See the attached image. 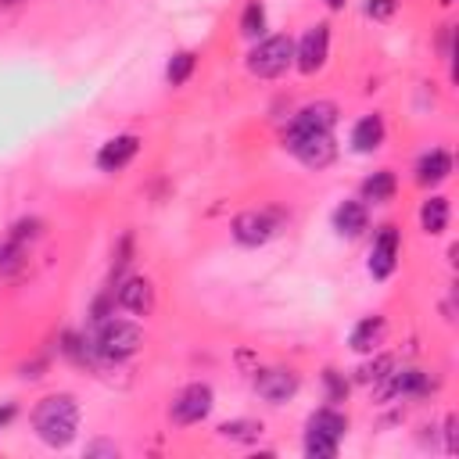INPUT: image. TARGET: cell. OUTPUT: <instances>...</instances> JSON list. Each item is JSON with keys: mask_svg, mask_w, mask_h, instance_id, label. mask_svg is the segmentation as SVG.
<instances>
[{"mask_svg": "<svg viewBox=\"0 0 459 459\" xmlns=\"http://www.w3.org/2000/svg\"><path fill=\"white\" fill-rule=\"evenodd\" d=\"M344 4H348V0H326V7H333V11H341Z\"/></svg>", "mask_w": 459, "mask_h": 459, "instance_id": "f1b7e54d", "label": "cell"}, {"mask_svg": "<svg viewBox=\"0 0 459 459\" xmlns=\"http://www.w3.org/2000/svg\"><path fill=\"white\" fill-rule=\"evenodd\" d=\"M283 147H287L301 165H308V169H326V165L333 161V154H337L333 136L323 133V129H287Z\"/></svg>", "mask_w": 459, "mask_h": 459, "instance_id": "5b68a950", "label": "cell"}, {"mask_svg": "<svg viewBox=\"0 0 459 459\" xmlns=\"http://www.w3.org/2000/svg\"><path fill=\"white\" fill-rule=\"evenodd\" d=\"M420 226L430 237L445 233V226H448V201L445 197H427L423 208H420Z\"/></svg>", "mask_w": 459, "mask_h": 459, "instance_id": "d6986e66", "label": "cell"}, {"mask_svg": "<svg viewBox=\"0 0 459 459\" xmlns=\"http://www.w3.org/2000/svg\"><path fill=\"white\" fill-rule=\"evenodd\" d=\"M391 11H394V0H369L366 4V14L369 18H387Z\"/></svg>", "mask_w": 459, "mask_h": 459, "instance_id": "484cf974", "label": "cell"}, {"mask_svg": "<svg viewBox=\"0 0 459 459\" xmlns=\"http://www.w3.org/2000/svg\"><path fill=\"white\" fill-rule=\"evenodd\" d=\"M384 316H366V319H359L355 326H351V337H348V344H351V351H359V355H369L380 341H384Z\"/></svg>", "mask_w": 459, "mask_h": 459, "instance_id": "9a60e30c", "label": "cell"}, {"mask_svg": "<svg viewBox=\"0 0 459 459\" xmlns=\"http://www.w3.org/2000/svg\"><path fill=\"white\" fill-rule=\"evenodd\" d=\"M219 437H226V441H258L262 423L258 420H230V423L219 427Z\"/></svg>", "mask_w": 459, "mask_h": 459, "instance_id": "44dd1931", "label": "cell"}, {"mask_svg": "<svg viewBox=\"0 0 459 459\" xmlns=\"http://www.w3.org/2000/svg\"><path fill=\"white\" fill-rule=\"evenodd\" d=\"M86 341H90L97 362H122V359H129L143 344V330L136 323H129V319L108 316V319L93 323V333Z\"/></svg>", "mask_w": 459, "mask_h": 459, "instance_id": "7a4b0ae2", "label": "cell"}, {"mask_svg": "<svg viewBox=\"0 0 459 459\" xmlns=\"http://www.w3.org/2000/svg\"><path fill=\"white\" fill-rule=\"evenodd\" d=\"M11 416H14V405L7 402V405H0V427H7L11 423Z\"/></svg>", "mask_w": 459, "mask_h": 459, "instance_id": "83f0119b", "label": "cell"}, {"mask_svg": "<svg viewBox=\"0 0 459 459\" xmlns=\"http://www.w3.org/2000/svg\"><path fill=\"white\" fill-rule=\"evenodd\" d=\"M276 226H280V219L273 212H240L233 219V237L247 247H258L276 233Z\"/></svg>", "mask_w": 459, "mask_h": 459, "instance_id": "30bf717a", "label": "cell"}, {"mask_svg": "<svg viewBox=\"0 0 459 459\" xmlns=\"http://www.w3.org/2000/svg\"><path fill=\"white\" fill-rule=\"evenodd\" d=\"M294 65V39L290 36H265L247 54V72L258 79H276Z\"/></svg>", "mask_w": 459, "mask_h": 459, "instance_id": "277c9868", "label": "cell"}, {"mask_svg": "<svg viewBox=\"0 0 459 459\" xmlns=\"http://www.w3.org/2000/svg\"><path fill=\"white\" fill-rule=\"evenodd\" d=\"M344 434H348V416L344 412H337L333 405L312 412L308 430H305V455L308 459H333Z\"/></svg>", "mask_w": 459, "mask_h": 459, "instance_id": "3957f363", "label": "cell"}, {"mask_svg": "<svg viewBox=\"0 0 459 459\" xmlns=\"http://www.w3.org/2000/svg\"><path fill=\"white\" fill-rule=\"evenodd\" d=\"M398 255H402V237L394 226H380L377 240H373V251H369V276L373 280H387L398 265Z\"/></svg>", "mask_w": 459, "mask_h": 459, "instance_id": "ba28073f", "label": "cell"}, {"mask_svg": "<svg viewBox=\"0 0 459 459\" xmlns=\"http://www.w3.org/2000/svg\"><path fill=\"white\" fill-rule=\"evenodd\" d=\"M373 387H377V398H380V402L423 394V391H427V373H423V369H394V366H391V369L380 377V384H373Z\"/></svg>", "mask_w": 459, "mask_h": 459, "instance_id": "9c48e42d", "label": "cell"}, {"mask_svg": "<svg viewBox=\"0 0 459 459\" xmlns=\"http://www.w3.org/2000/svg\"><path fill=\"white\" fill-rule=\"evenodd\" d=\"M366 222H369V215H366V204L362 201H344L333 212V230L341 237H359L366 230Z\"/></svg>", "mask_w": 459, "mask_h": 459, "instance_id": "e0dca14e", "label": "cell"}, {"mask_svg": "<svg viewBox=\"0 0 459 459\" xmlns=\"http://www.w3.org/2000/svg\"><path fill=\"white\" fill-rule=\"evenodd\" d=\"M323 384H326V402H344V394H348V380H344V373L326 369V373H323Z\"/></svg>", "mask_w": 459, "mask_h": 459, "instance_id": "d4e9b609", "label": "cell"}, {"mask_svg": "<svg viewBox=\"0 0 459 459\" xmlns=\"http://www.w3.org/2000/svg\"><path fill=\"white\" fill-rule=\"evenodd\" d=\"M255 391H258V398H265V402H273V405H283L287 398H294V391H298V377L290 373V369H262L258 377H255Z\"/></svg>", "mask_w": 459, "mask_h": 459, "instance_id": "7c38bea8", "label": "cell"}, {"mask_svg": "<svg viewBox=\"0 0 459 459\" xmlns=\"http://www.w3.org/2000/svg\"><path fill=\"white\" fill-rule=\"evenodd\" d=\"M380 140H384V118H380V115H366V118L355 122V129H351V147H355L359 154L377 151Z\"/></svg>", "mask_w": 459, "mask_h": 459, "instance_id": "ac0fdd59", "label": "cell"}, {"mask_svg": "<svg viewBox=\"0 0 459 459\" xmlns=\"http://www.w3.org/2000/svg\"><path fill=\"white\" fill-rule=\"evenodd\" d=\"M215 394H212V387L208 384H186L176 398H172V409H169V416H172V423H179V427H190V423H201L208 412H212V402Z\"/></svg>", "mask_w": 459, "mask_h": 459, "instance_id": "8992f818", "label": "cell"}, {"mask_svg": "<svg viewBox=\"0 0 459 459\" xmlns=\"http://www.w3.org/2000/svg\"><path fill=\"white\" fill-rule=\"evenodd\" d=\"M136 151H140V136H133V133L111 136V140L97 151V169H100V172H118V169H126V165L136 158Z\"/></svg>", "mask_w": 459, "mask_h": 459, "instance_id": "4fadbf2b", "label": "cell"}, {"mask_svg": "<svg viewBox=\"0 0 459 459\" xmlns=\"http://www.w3.org/2000/svg\"><path fill=\"white\" fill-rule=\"evenodd\" d=\"M326 54H330V25L326 22H316L312 29H305L301 43L294 47V65L305 75H312V72H319L326 65Z\"/></svg>", "mask_w": 459, "mask_h": 459, "instance_id": "52a82bcc", "label": "cell"}, {"mask_svg": "<svg viewBox=\"0 0 459 459\" xmlns=\"http://www.w3.org/2000/svg\"><path fill=\"white\" fill-rule=\"evenodd\" d=\"M448 172H452V154L441 151V147L427 151V154L416 161V183H423V186H434V183L448 179Z\"/></svg>", "mask_w": 459, "mask_h": 459, "instance_id": "5bb4252c", "label": "cell"}, {"mask_svg": "<svg viewBox=\"0 0 459 459\" xmlns=\"http://www.w3.org/2000/svg\"><path fill=\"white\" fill-rule=\"evenodd\" d=\"M86 455H118V448L111 441H93V445H86Z\"/></svg>", "mask_w": 459, "mask_h": 459, "instance_id": "4316f807", "label": "cell"}, {"mask_svg": "<svg viewBox=\"0 0 459 459\" xmlns=\"http://www.w3.org/2000/svg\"><path fill=\"white\" fill-rule=\"evenodd\" d=\"M391 366H394L391 355H377L373 362H362V366H359V377H355V380H359V384H380V377H384Z\"/></svg>", "mask_w": 459, "mask_h": 459, "instance_id": "cb8c5ba5", "label": "cell"}, {"mask_svg": "<svg viewBox=\"0 0 459 459\" xmlns=\"http://www.w3.org/2000/svg\"><path fill=\"white\" fill-rule=\"evenodd\" d=\"M333 122H337V108L330 100H316V104H308L294 115L290 129H323V133H330Z\"/></svg>", "mask_w": 459, "mask_h": 459, "instance_id": "2e32d148", "label": "cell"}, {"mask_svg": "<svg viewBox=\"0 0 459 459\" xmlns=\"http://www.w3.org/2000/svg\"><path fill=\"white\" fill-rule=\"evenodd\" d=\"M391 194H394V172L380 169V172H373V176L362 179V201L380 204V201H391Z\"/></svg>", "mask_w": 459, "mask_h": 459, "instance_id": "ffe728a7", "label": "cell"}, {"mask_svg": "<svg viewBox=\"0 0 459 459\" xmlns=\"http://www.w3.org/2000/svg\"><path fill=\"white\" fill-rule=\"evenodd\" d=\"M194 61H197V57H194L190 50H179V54L169 61V68H165L169 82H172V86H183V82L190 79V72H194Z\"/></svg>", "mask_w": 459, "mask_h": 459, "instance_id": "603a6c76", "label": "cell"}, {"mask_svg": "<svg viewBox=\"0 0 459 459\" xmlns=\"http://www.w3.org/2000/svg\"><path fill=\"white\" fill-rule=\"evenodd\" d=\"M32 427H36V434H39L43 445L65 448L75 437V430H79V405H75V398L72 394H50V398H43L36 405V412H32Z\"/></svg>", "mask_w": 459, "mask_h": 459, "instance_id": "6da1fadb", "label": "cell"}, {"mask_svg": "<svg viewBox=\"0 0 459 459\" xmlns=\"http://www.w3.org/2000/svg\"><path fill=\"white\" fill-rule=\"evenodd\" d=\"M115 305L126 308V312H133V316H147L154 308V287H151V280H143V276L122 280L118 290H115Z\"/></svg>", "mask_w": 459, "mask_h": 459, "instance_id": "8fae6325", "label": "cell"}, {"mask_svg": "<svg viewBox=\"0 0 459 459\" xmlns=\"http://www.w3.org/2000/svg\"><path fill=\"white\" fill-rule=\"evenodd\" d=\"M240 32H244L247 39H262V36H265V7H262L258 0H251V4L244 7V14H240Z\"/></svg>", "mask_w": 459, "mask_h": 459, "instance_id": "7402d4cb", "label": "cell"}]
</instances>
